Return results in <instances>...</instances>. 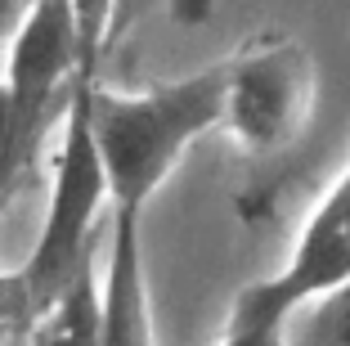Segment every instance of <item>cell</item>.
<instances>
[{"instance_id": "1", "label": "cell", "mask_w": 350, "mask_h": 346, "mask_svg": "<svg viewBox=\"0 0 350 346\" xmlns=\"http://www.w3.org/2000/svg\"><path fill=\"white\" fill-rule=\"evenodd\" d=\"M220 95L225 59L144 90H108L103 82L94 86L90 131L113 212H148L153 194L171 180L180 158L220 126Z\"/></svg>"}, {"instance_id": "2", "label": "cell", "mask_w": 350, "mask_h": 346, "mask_svg": "<svg viewBox=\"0 0 350 346\" xmlns=\"http://www.w3.org/2000/svg\"><path fill=\"white\" fill-rule=\"evenodd\" d=\"M94 86H99V68L77 63L72 86H68V103H63L59 149H54V166H50V207H45L31 256L18 270H10L31 324L77 279V270L85 261H94V252H99L94 221L108 207V180H103V162H99L94 131H90Z\"/></svg>"}, {"instance_id": "3", "label": "cell", "mask_w": 350, "mask_h": 346, "mask_svg": "<svg viewBox=\"0 0 350 346\" xmlns=\"http://www.w3.org/2000/svg\"><path fill=\"white\" fill-rule=\"evenodd\" d=\"M314 59L283 32H256L225 59L220 126L247 158H278L306 135L314 117Z\"/></svg>"}, {"instance_id": "4", "label": "cell", "mask_w": 350, "mask_h": 346, "mask_svg": "<svg viewBox=\"0 0 350 346\" xmlns=\"http://www.w3.org/2000/svg\"><path fill=\"white\" fill-rule=\"evenodd\" d=\"M77 59H81V50H77L72 0H27L14 23L10 63H5L14 149H18L23 166H31L54 112H63V103H68Z\"/></svg>"}, {"instance_id": "5", "label": "cell", "mask_w": 350, "mask_h": 346, "mask_svg": "<svg viewBox=\"0 0 350 346\" xmlns=\"http://www.w3.org/2000/svg\"><path fill=\"white\" fill-rule=\"evenodd\" d=\"M350 279V162L337 180L323 189L314 212L306 216L297 243H292L283 270L247 284L234 297L229 315L260 319V324L292 328L301 306L328 297Z\"/></svg>"}, {"instance_id": "6", "label": "cell", "mask_w": 350, "mask_h": 346, "mask_svg": "<svg viewBox=\"0 0 350 346\" xmlns=\"http://www.w3.org/2000/svg\"><path fill=\"white\" fill-rule=\"evenodd\" d=\"M14 346H99V270L94 261L77 270V279L54 297V306Z\"/></svg>"}, {"instance_id": "7", "label": "cell", "mask_w": 350, "mask_h": 346, "mask_svg": "<svg viewBox=\"0 0 350 346\" xmlns=\"http://www.w3.org/2000/svg\"><path fill=\"white\" fill-rule=\"evenodd\" d=\"M292 346H350V279L292 319Z\"/></svg>"}, {"instance_id": "8", "label": "cell", "mask_w": 350, "mask_h": 346, "mask_svg": "<svg viewBox=\"0 0 350 346\" xmlns=\"http://www.w3.org/2000/svg\"><path fill=\"white\" fill-rule=\"evenodd\" d=\"M27 166L18 162V149H14V112H10V95H5V82H0V184L18 189Z\"/></svg>"}, {"instance_id": "9", "label": "cell", "mask_w": 350, "mask_h": 346, "mask_svg": "<svg viewBox=\"0 0 350 346\" xmlns=\"http://www.w3.org/2000/svg\"><path fill=\"white\" fill-rule=\"evenodd\" d=\"M23 5H27V0H0V23L10 18V14H14V10H23Z\"/></svg>"}, {"instance_id": "10", "label": "cell", "mask_w": 350, "mask_h": 346, "mask_svg": "<svg viewBox=\"0 0 350 346\" xmlns=\"http://www.w3.org/2000/svg\"><path fill=\"white\" fill-rule=\"evenodd\" d=\"M18 194V189H10V184H0V216H5V207H10V198Z\"/></svg>"}]
</instances>
